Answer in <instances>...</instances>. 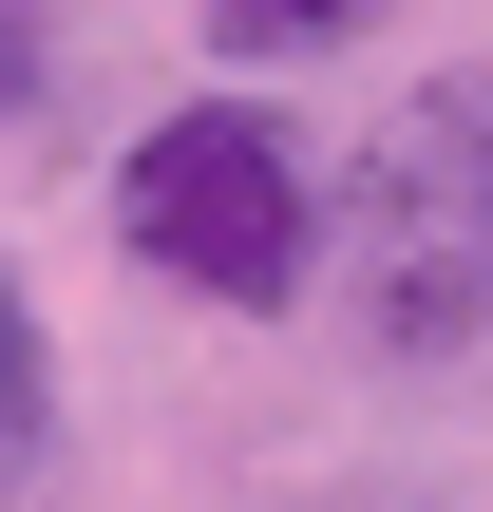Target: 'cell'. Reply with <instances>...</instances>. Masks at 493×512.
<instances>
[{
  "mask_svg": "<svg viewBox=\"0 0 493 512\" xmlns=\"http://www.w3.org/2000/svg\"><path fill=\"white\" fill-rule=\"evenodd\" d=\"M361 19H380V0H209V38H228V57H342Z\"/></svg>",
  "mask_w": 493,
  "mask_h": 512,
  "instance_id": "obj_4",
  "label": "cell"
},
{
  "mask_svg": "<svg viewBox=\"0 0 493 512\" xmlns=\"http://www.w3.org/2000/svg\"><path fill=\"white\" fill-rule=\"evenodd\" d=\"M38 76H57V19H38V0H0V133L38 114Z\"/></svg>",
  "mask_w": 493,
  "mask_h": 512,
  "instance_id": "obj_5",
  "label": "cell"
},
{
  "mask_svg": "<svg viewBox=\"0 0 493 512\" xmlns=\"http://www.w3.org/2000/svg\"><path fill=\"white\" fill-rule=\"evenodd\" d=\"M114 228H133V266H171L190 304H247V323H285V304L323 285V190H304V152H285L266 95L152 114V133L114 152Z\"/></svg>",
  "mask_w": 493,
  "mask_h": 512,
  "instance_id": "obj_2",
  "label": "cell"
},
{
  "mask_svg": "<svg viewBox=\"0 0 493 512\" xmlns=\"http://www.w3.org/2000/svg\"><path fill=\"white\" fill-rule=\"evenodd\" d=\"M342 266H361V323L399 361H456L493 323V57H437L361 171H342Z\"/></svg>",
  "mask_w": 493,
  "mask_h": 512,
  "instance_id": "obj_1",
  "label": "cell"
},
{
  "mask_svg": "<svg viewBox=\"0 0 493 512\" xmlns=\"http://www.w3.org/2000/svg\"><path fill=\"white\" fill-rule=\"evenodd\" d=\"M57 475V342H38V285L0 266V512Z\"/></svg>",
  "mask_w": 493,
  "mask_h": 512,
  "instance_id": "obj_3",
  "label": "cell"
}]
</instances>
